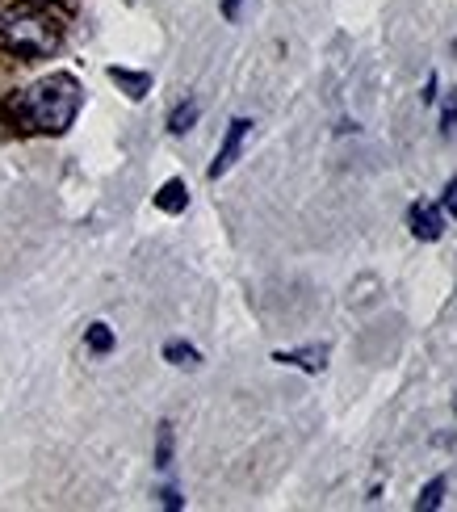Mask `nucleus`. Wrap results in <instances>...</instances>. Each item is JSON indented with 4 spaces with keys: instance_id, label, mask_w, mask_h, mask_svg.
<instances>
[{
    "instance_id": "obj_13",
    "label": "nucleus",
    "mask_w": 457,
    "mask_h": 512,
    "mask_svg": "<svg viewBox=\"0 0 457 512\" xmlns=\"http://www.w3.org/2000/svg\"><path fill=\"white\" fill-rule=\"evenodd\" d=\"M441 122H445L441 131H445V135H453V122H457V97H449V101H445V118H441Z\"/></svg>"
},
{
    "instance_id": "obj_8",
    "label": "nucleus",
    "mask_w": 457,
    "mask_h": 512,
    "mask_svg": "<svg viewBox=\"0 0 457 512\" xmlns=\"http://www.w3.org/2000/svg\"><path fill=\"white\" fill-rule=\"evenodd\" d=\"M164 361H168V366L193 370V366H202V353L193 349L189 340H164Z\"/></svg>"
},
{
    "instance_id": "obj_15",
    "label": "nucleus",
    "mask_w": 457,
    "mask_h": 512,
    "mask_svg": "<svg viewBox=\"0 0 457 512\" xmlns=\"http://www.w3.org/2000/svg\"><path fill=\"white\" fill-rule=\"evenodd\" d=\"M160 504H164V508H181L185 500L177 496V487H164V492H160Z\"/></svg>"
},
{
    "instance_id": "obj_6",
    "label": "nucleus",
    "mask_w": 457,
    "mask_h": 512,
    "mask_svg": "<svg viewBox=\"0 0 457 512\" xmlns=\"http://www.w3.org/2000/svg\"><path fill=\"white\" fill-rule=\"evenodd\" d=\"M110 80L130 97V101H143L151 93V72H130V68H110Z\"/></svg>"
},
{
    "instance_id": "obj_5",
    "label": "nucleus",
    "mask_w": 457,
    "mask_h": 512,
    "mask_svg": "<svg viewBox=\"0 0 457 512\" xmlns=\"http://www.w3.org/2000/svg\"><path fill=\"white\" fill-rule=\"evenodd\" d=\"M277 366H294V370H307V374H319L328 366V345H307V349H277L273 353Z\"/></svg>"
},
{
    "instance_id": "obj_11",
    "label": "nucleus",
    "mask_w": 457,
    "mask_h": 512,
    "mask_svg": "<svg viewBox=\"0 0 457 512\" xmlns=\"http://www.w3.org/2000/svg\"><path fill=\"white\" fill-rule=\"evenodd\" d=\"M445 487H449V479L445 475H437L432 479L424 492H420V500H416V512H437L441 504H445Z\"/></svg>"
},
{
    "instance_id": "obj_10",
    "label": "nucleus",
    "mask_w": 457,
    "mask_h": 512,
    "mask_svg": "<svg viewBox=\"0 0 457 512\" xmlns=\"http://www.w3.org/2000/svg\"><path fill=\"white\" fill-rule=\"evenodd\" d=\"M84 349L105 357V353H114V328L110 324H89L84 328Z\"/></svg>"
},
{
    "instance_id": "obj_12",
    "label": "nucleus",
    "mask_w": 457,
    "mask_h": 512,
    "mask_svg": "<svg viewBox=\"0 0 457 512\" xmlns=\"http://www.w3.org/2000/svg\"><path fill=\"white\" fill-rule=\"evenodd\" d=\"M156 466H160V471H168V466H172V424L168 420L160 424V433H156Z\"/></svg>"
},
{
    "instance_id": "obj_9",
    "label": "nucleus",
    "mask_w": 457,
    "mask_h": 512,
    "mask_svg": "<svg viewBox=\"0 0 457 512\" xmlns=\"http://www.w3.org/2000/svg\"><path fill=\"white\" fill-rule=\"evenodd\" d=\"M198 114H202V105L193 101V97H189V101H181L177 110L168 114V131H172V135H189L193 126H198Z\"/></svg>"
},
{
    "instance_id": "obj_16",
    "label": "nucleus",
    "mask_w": 457,
    "mask_h": 512,
    "mask_svg": "<svg viewBox=\"0 0 457 512\" xmlns=\"http://www.w3.org/2000/svg\"><path fill=\"white\" fill-rule=\"evenodd\" d=\"M239 5H244V0H223V17L235 21V17H239Z\"/></svg>"
},
{
    "instance_id": "obj_4",
    "label": "nucleus",
    "mask_w": 457,
    "mask_h": 512,
    "mask_svg": "<svg viewBox=\"0 0 457 512\" xmlns=\"http://www.w3.org/2000/svg\"><path fill=\"white\" fill-rule=\"evenodd\" d=\"M407 223H411V236L424 240V244H437L445 236V210L432 206V202H416L407 210Z\"/></svg>"
},
{
    "instance_id": "obj_2",
    "label": "nucleus",
    "mask_w": 457,
    "mask_h": 512,
    "mask_svg": "<svg viewBox=\"0 0 457 512\" xmlns=\"http://www.w3.org/2000/svg\"><path fill=\"white\" fill-rule=\"evenodd\" d=\"M63 42L59 17L38 5H5L0 9V51L17 59H51Z\"/></svg>"
},
{
    "instance_id": "obj_1",
    "label": "nucleus",
    "mask_w": 457,
    "mask_h": 512,
    "mask_svg": "<svg viewBox=\"0 0 457 512\" xmlns=\"http://www.w3.org/2000/svg\"><path fill=\"white\" fill-rule=\"evenodd\" d=\"M80 105H84L80 80L72 72H51L26 84L21 93H13L9 114L30 135H63V131H72Z\"/></svg>"
},
{
    "instance_id": "obj_17",
    "label": "nucleus",
    "mask_w": 457,
    "mask_h": 512,
    "mask_svg": "<svg viewBox=\"0 0 457 512\" xmlns=\"http://www.w3.org/2000/svg\"><path fill=\"white\" fill-rule=\"evenodd\" d=\"M424 101H428V105H432V101H437V76H432V80H428V89H424Z\"/></svg>"
},
{
    "instance_id": "obj_3",
    "label": "nucleus",
    "mask_w": 457,
    "mask_h": 512,
    "mask_svg": "<svg viewBox=\"0 0 457 512\" xmlns=\"http://www.w3.org/2000/svg\"><path fill=\"white\" fill-rule=\"evenodd\" d=\"M248 135H252V118H231L227 135H223V147H219V156H214V164H210V181H219V177L231 173L235 160H239V152H244Z\"/></svg>"
},
{
    "instance_id": "obj_19",
    "label": "nucleus",
    "mask_w": 457,
    "mask_h": 512,
    "mask_svg": "<svg viewBox=\"0 0 457 512\" xmlns=\"http://www.w3.org/2000/svg\"><path fill=\"white\" fill-rule=\"evenodd\" d=\"M453 412H457V403H453Z\"/></svg>"
},
{
    "instance_id": "obj_18",
    "label": "nucleus",
    "mask_w": 457,
    "mask_h": 512,
    "mask_svg": "<svg viewBox=\"0 0 457 512\" xmlns=\"http://www.w3.org/2000/svg\"><path fill=\"white\" fill-rule=\"evenodd\" d=\"M38 5H51V0H38Z\"/></svg>"
},
{
    "instance_id": "obj_14",
    "label": "nucleus",
    "mask_w": 457,
    "mask_h": 512,
    "mask_svg": "<svg viewBox=\"0 0 457 512\" xmlns=\"http://www.w3.org/2000/svg\"><path fill=\"white\" fill-rule=\"evenodd\" d=\"M441 210H449V215L457 219V181H449V189H445V198H441Z\"/></svg>"
},
{
    "instance_id": "obj_7",
    "label": "nucleus",
    "mask_w": 457,
    "mask_h": 512,
    "mask_svg": "<svg viewBox=\"0 0 457 512\" xmlns=\"http://www.w3.org/2000/svg\"><path fill=\"white\" fill-rule=\"evenodd\" d=\"M156 206L164 210V215H181V210L189 206V185L181 177H172L160 185V194H156Z\"/></svg>"
}]
</instances>
